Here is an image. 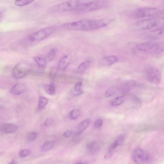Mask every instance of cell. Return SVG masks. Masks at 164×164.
Listing matches in <instances>:
<instances>
[{
    "mask_svg": "<svg viewBox=\"0 0 164 164\" xmlns=\"http://www.w3.org/2000/svg\"><path fill=\"white\" fill-rule=\"evenodd\" d=\"M112 21V19H84L65 24L63 25L62 27L68 30H92L103 28Z\"/></svg>",
    "mask_w": 164,
    "mask_h": 164,
    "instance_id": "6da1fadb",
    "label": "cell"
},
{
    "mask_svg": "<svg viewBox=\"0 0 164 164\" xmlns=\"http://www.w3.org/2000/svg\"><path fill=\"white\" fill-rule=\"evenodd\" d=\"M132 16L136 19L145 18L159 19H163V11L153 7H141L136 9L132 13Z\"/></svg>",
    "mask_w": 164,
    "mask_h": 164,
    "instance_id": "7a4b0ae2",
    "label": "cell"
},
{
    "mask_svg": "<svg viewBox=\"0 0 164 164\" xmlns=\"http://www.w3.org/2000/svg\"><path fill=\"white\" fill-rule=\"evenodd\" d=\"M55 26H51L42 29L28 35L24 40L25 44L32 45L47 38L55 30Z\"/></svg>",
    "mask_w": 164,
    "mask_h": 164,
    "instance_id": "3957f363",
    "label": "cell"
},
{
    "mask_svg": "<svg viewBox=\"0 0 164 164\" xmlns=\"http://www.w3.org/2000/svg\"><path fill=\"white\" fill-rule=\"evenodd\" d=\"M138 50L153 54H159L163 51V44L161 42L154 41L145 42L136 46Z\"/></svg>",
    "mask_w": 164,
    "mask_h": 164,
    "instance_id": "277c9868",
    "label": "cell"
},
{
    "mask_svg": "<svg viewBox=\"0 0 164 164\" xmlns=\"http://www.w3.org/2000/svg\"><path fill=\"white\" fill-rule=\"evenodd\" d=\"M144 78L150 83L155 84H158L161 80L162 75L158 69L153 66H149L146 67L143 71Z\"/></svg>",
    "mask_w": 164,
    "mask_h": 164,
    "instance_id": "5b68a950",
    "label": "cell"
},
{
    "mask_svg": "<svg viewBox=\"0 0 164 164\" xmlns=\"http://www.w3.org/2000/svg\"><path fill=\"white\" fill-rule=\"evenodd\" d=\"M84 1H71L63 2L52 7L50 10L54 12H64L77 11Z\"/></svg>",
    "mask_w": 164,
    "mask_h": 164,
    "instance_id": "8992f818",
    "label": "cell"
},
{
    "mask_svg": "<svg viewBox=\"0 0 164 164\" xmlns=\"http://www.w3.org/2000/svg\"><path fill=\"white\" fill-rule=\"evenodd\" d=\"M107 3V1H84L77 11L87 12L95 11L104 7Z\"/></svg>",
    "mask_w": 164,
    "mask_h": 164,
    "instance_id": "52a82bcc",
    "label": "cell"
},
{
    "mask_svg": "<svg viewBox=\"0 0 164 164\" xmlns=\"http://www.w3.org/2000/svg\"><path fill=\"white\" fill-rule=\"evenodd\" d=\"M158 19H150L140 20L136 22L134 24L135 28L140 30H148L155 28L159 24Z\"/></svg>",
    "mask_w": 164,
    "mask_h": 164,
    "instance_id": "ba28073f",
    "label": "cell"
},
{
    "mask_svg": "<svg viewBox=\"0 0 164 164\" xmlns=\"http://www.w3.org/2000/svg\"><path fill=\"white\" fill-rule=\"evenodd\" d=\"M30 72L29 70H27L22 63H19L14 68L12 76L15 79H19L22 78Z\"/></svg>",
    "mask_w": 164,
    "mask_h": 164,
    "instance_id": "9c48e42d",
    "label": "cell"
},
{
    "mask_svg": "<svg viewBox=\"0 0 164 164\" xmlns=\"http://www.w3.org/2000/svg\"><path fill=\"white\" fill-rule=\"evenodd\" d=\"M164 31L162 29H158L145 32L142 35L144 39L156 40L163 37Z\"/></svg>",
    "mask_w": 164,
    "mask_h": 164,
    "instance_id": "30bf717a",
    "label": "cell"
},
{
    "mask_svg": "<svg viewBox=\"0 0 164 164\" xmlns=\"http://www.w3.org/2000/svg\"><path fill=\"white\" fill-rule=\"evenodd\" d=\"M133 161L138 163H142L147 161L149 159L148 153L142 149L138 148L133 152L132 155Z\"/></svg>",
    "mask_w": 164,
    "mask_h": 164,
    "instance_id": "8fae6325",
    "label": "cell"
},
{
    "mask_svg": "<svg viewBox=\"0 0 164 164\" xmlns=\"http://www.w3.org/2000/svg\"><path fill=\"white\" fill-rule=\"evenodd\" d=\"M124 140L125 137L123 135H121L118 136L115 141L109 147L105 156V158L107 159L111 157L116 149L123 142Z\"/></svg>",
    "mask_w": 164,
    "mask_h": 164,
    "instance_id": "7c38bea8",
    "label": "cell"
},
{
    "mask_svg": "<svg viewBox=\"0 0 164 164\" xmlns=\"http://www.w3.org/2000/svg\"><path fill=\"white\" fill-rule=\"evenodd\" d=\"M136 85V82L133 80L127 81L117 88V91L121 93L126 94L133 89Z\"/></svg>",
    "mask_w": 164,
    "mask_h": 164,
    "instance_id": "4fadbf2b",
    "label": "cell"
},
{
    "mask_svg": "<svg viewBox=\"0 0 164 164\" xmlns=\"http://www.w3.org/2000/svg\"><path fill=\"white\" fill-rule=\"evenodd\" d=\"M119 60V58L114 55L105 56L102 58L99 62L100 65L103 67L112 66Z\"/></svg>",
    "mask_w": 164,
    "mask_h": 164,
    "instance_id": "5bb4252c",
    "label": "cell"
},
{
    "mask_svg": "<svg viewBox=\"0 0 164 164\" xmlns=\"http://www.w3.org/2000/svg\"><path fill=\"white\" fill-rule=\"evenodd\" d=\"M90 120L87 119L80 123L76 126L75 131V134L79 135L83 133L89 125Z\"/></svg>",
    "mask_w": 164,
    "mask_h": 164,
    "instance_id": "9a60e30c",
    "label": "cell"
},
{
    "mask_svg": "<svg viewBox=\"0 0 164 164\" xmlns=\"http://www.w3.org/2000/svg\"><path fill=\"white\" fill-rule=\"evenodd\" d=\"M17 129V126L11 123H5L0 127V131L4 134H10L15 132Z\"/></svg>",
    "mask_w": 164,
    "mask_h": 164,
    "instance_id": "2e32d148",
    "label": "cell"
},
{
    "mask_svg": "<svg viewBox=\"0 0 164 164\" xmlns=\"http://www.w3.org/2000/svg\"><path fill=\"white\" fill-rule=\"evenodd\" d=\"M71 61V58L68 55H66L60 60L58 68L60 71H65Z\"/></svg>",
    "mask_w": 164,
    "mask_h": 164,
    "instance_id": "e0dca14e",
    "label": "cell"
},
{
    "mask_svg": "<svg viewBox=\"0 0 164 164\" xmlns=\"http://www.w3.org/2000/svg\"><path fill=\"white\" fill-rule=\"evenodd\" d=\"M25 88V86L23 84H18L15 85L11 88V92L13 95H19L24 92Z\"/></svg>",
    "mask_w": 164,
    "mask_h": 164,
    "instance_id": "ac0fdd59",
    "label": "cell"
},
{
    "mask_svg": "<svg viewBox=\"0 0 164 164\" xmlns=\"http://www.w3.org/2000/svg\"><path fill=\"white\" fill-rule=\"evenodd\" d=\"M87 147L89 152L92 153H94L98 151L99 146L97 142L93 141L89 143L87 145Z\"/></svg>",
    "mask_w": 164,
    "mask_h": 164,
    "instance_id": "d6986e66",
    "label": "cell"
},
{
    "mask_svg": "<svg viewBox=\"0 0 164 164\" xmlns=\"http://www.w3.org/2000/svg\"><path fill=\"white\" fill-rule=\"evenodd\" d=\"M82 84H83L81 81H79L77 82L74 88V89L71 92V94L72 95L77 96L83 93V91L82 89Z\"/></svg>",
    "mask_w": 164,
    "mask_h": 164,
    "instance_id": "ffe728a7",
    "label": "cell"
},
{
    "mask_svg": "<svg viewBox=\"0 0 164 164\" xmlns=\"http://www.w3.org/2000/svg\"><path fill=\"white\" fill-rule=\"evenodd\" d=\"M90 63V61L89 60L85 61L81 63L77 69V72L81 73L85 72L89 67Z\"/></svg>",
    "mask_w": 164,
    "mask_h": 164,
    "instance_id": "44dd1931",
    "label": "cell"
},
{
    "mask_svg": "<svg viewBox=\"0 0 164 164\" xmlns=\"http://www.w3.org/2000/svg\"><path fill=\"white\" fill-rule=\"evenodd\" d=\"M125 97L123 96L116 97L112 100L111 105L113 107H117L122 105L124 102Z\"/></svg>",
    "mask_w": 164,
    "mask_h": 164,
    "instance_id": "7402d4cb",
    "label": "cell"
},
{
    "mask_svg": "<svg viewBox=\"0 0 164 164\" xmlns=\"http://www.w3.org/2000/svg\"><path fill=\"white\" fill-rule=\"evenodd\" d=\"M43 88L45 92L49 95L53 96L56 93L55 87L53 84L45 85Z\"/></svg>",
    "mask_w": 164,
    "mask_h": 164,
    "instance_id": "603a6c76",
    "label": "cell"
},
{
    "mask_svg": "<svg viewBox=\"0 0 164 164\" xmlns=\"http://www.w3.org/2000/svg\"><path fill=\"white\" fill-rule=\"evenodd\" d=\"M34 60L40 67L45 68L47 66V62L44 58L39 57H36L34 58Z\"/></svg>",
    "mask_w": 164,
    "mask_h": 164,
    "instance_id": "cb8c5ba5",
    "label": "cell"
},
{
    "mask_svg": "<svg viewBox=\"0 0 164 164\" xmlns=\"http://www.w3.org/2000/svg\"><path fill=\"white\" fill-rule=\"evenodd\" d=\"M49 102L48 99L43 97H39V103L38 107V110L40 111L43 110L48 104Z\"/></svg>",
    "mask_w": 164,
    "mask_h": 164,
    "instance_id": "d4e9b609",
    "label": "cell"
},
{
    "mask_svg": "<svg viewBox=\"0 0 164 164\" xmlns=\"http://www.w3.org/2000/svg\"><path fill=\"white\" fill-rule=\"evenodd\" d=\"M54 145V142L52 141H49L45 142L42 146L41 150L43 152L48 151L52 148Z\"/></svg>",
    "mask_w": 164,
    "mask_h": 164,
    "instance_id": "484cf974",
    "label": "cell"
},
{
    "mask_svg": "<svg viewBox=\"0 0 164 164\" xmlns=\"http://www.w3.org/2000/svg\"><path fill=\"white\" fill-rule=\"evenodd\" d=\"M80 114V110L79 109H75L71 111L69 114V117L71 120H75L77 119Z\"/></svg>",
    "mask_w": 164,
    "mask_h": 164,
    "instance_id": "4316f807",
    "label": "cell"
},
{
    "mask_svg": "<svg viewBox=\"0 0 164 164\" xmlns=\"http://www.w3.org/2000/svg\"><path fill=\"white\" fill-rule=\"evenodd\" d=\"M117 91V88L112 86L109 88L106 91L105 94V96L106 97H109L114 95Z\"/></svg>",
    "mask_w": 164,
    "mask_h": 164,
    "instance_id": "83f0119b",
    "label": "cell"
},
{
    "mask_svg": "<svg viewBox=\"0 0 164 164\" xmlns=\"http://www.w3.org/2000/svg\"><path fill=\"white\" fill-rule=\"evenodd\" d=\"M37 134L36 132H31L29 133L27 136V142L28 143H31L37 138Z\"/></svg>",
    "mask_w": 164,
    "mask_h": 164,
    "instance_id": "f1b7e54d",
    "label": "cell"
},
{
    "mask_svg": "<svg viewBox=\"0 0 164 164\" xmlns=\"http://www.w3.org/2000/svg\"><path fill=\"white\" fill-rule=\"evenodd\" d=\"M33 2V1H25V0H22V1H16L15 2V4L18 6H23L28 5Z\"/></svg>",
    "mask_w": 164,
    "mask_h": 164,
    "instance_id": "f546056e",
    "label": "cell"
},
{
    "mask_svg": "<svg viewBox=\"0 0 164 164\" xmlns=\"http://www.w3.org/2000/svg\"><path fill=\"white\" fill-rule=\"evenodd\" d=\"M56 55V50H55L52 49L48 53L47 55V58L49 61H52L55 58Z\"/></svg>",
    "mask_w": 164,
    "mask_h": 164,
    "instance_id": "4dcf8cb0",
    "label": "cell"
},
{
    "mask_svg": "<svg viewBox=\"0 0 164 164\" xmlns=\"http://www.w3.org/2000/svg\"><path fill=\"white\" fill-rule=\"evenodd\" d=\"M103 124V121L101 119L96 120L94 123V127L96 129H99Z\"/></svg>",
    "mask_w": 164,
    "mask_h": 164,
    "instance_id": "1f68e13d",
    "label": "cell"
},
{
    "mask_svg": "<svg viewBox=\"0 0 164 164\" xmlns=\"http://www.w3.org/2000/svg\"><path fill=\"white\" fill-rule=\"evenodd\" d=\"M30 151L27 149L21 150L19 153L20 156L21 158H24L28 156L30 154Z\"/></svg>",
    "mask_w": 164,
    "mask_h": 164,
    "instance_id": "d6a6232c",
    "label": "cell"
},
{
    "mask_svg": "<svg viewBox=\"0 0 164 164\" xmlns=\"http://www.w3.org/2000/svg\"><path fill=\"white\" fill-rule=\"evenodd\" d=\"M54 121L52 119H48L45 122V125L46 126H49L53 124Z\"/></svg>",
    "mask_w": 164,
    "mask_h": 164,
    "instance_id": "836d02e7",
    "label": "cell"
},
{
    "mask_svg": "<svg viewBox=\"0 0 164 164\" xmlns=\"http://www.w3.org/2000/svg\"><path fill=\"white\" fill-rule=\"evenodd\" d=\"M73 134V133L71 131H67L64 133L63 134V136L67 138L70 137Z\"/></svg>",
    "mask_w": 164,
    "mask_h": 164,
    "instance_id": "e575fe53",
    "label": "cell"
},
{
    "mask_svg": "<svg viewBox=\"0 0 164 164\" xmlns=\"http://www.w3.org/2000/svg\"><path fill=\"white\" fill-rule=\"evenodd\" d=\"M56 76V71H54V70H52L50 73L49 76L50 78L51 79H53Z\"/></svg>",
    "mask_w": 164,
    "mask_h": 164,
    "instance_id": "d590c367",
    "label": "cell"
},
{
    "mask_svg": "<svg viewBox=\"0 0 164 164\" xmlns=\"http://www.w3.org/2000/svg\"><path fill=\"white\" fill-rule=\"evenodd\" d=\"M8 164H17V163L15 161L13 160Z\"/></svg>",
    "mask_w": 164,
    "mask_h": 164,
    "instance_id": "8d00e7d4",
    "label": "cell"
},
{
    "mask_svg": "<svg viewBox=\"0 0 164 164\" xmlns=\"http://www.w3.org/2000/svg\"><path fill=\"white\" fill-rule=\"evenodd\" d=\"M76 164H87V163H78Z\"/></svg>",
    "mask_w": 164,
    "mask_h": 164,
    "instance_id": "74e56055",
    "label": "cell"
},
{
    "mask_svg": "<svg viewBox=\"0 0 164 164\" xmlns=\"http://www.w3.org/2000/svg\"><path fill=\"white\" fill-rule=\"evenodd\" d=\"M2 107L1 106H0V110H1V109H2Z\"/></svg>",
    "mask_w": 164,
    "mask_h": 164,
    "instance_id": "f35d334b",
    "label": "cell"
},
{
    "mask_svg": "<svg viewBox=\"0 0 164 164\" xmlns=\"http://www.w3.org/2000/svg\"><path fill=\"white\" fill-rule=\"evenodd\" d=\"M1 12H0V17H1Z\"/></svg>",
    "mask_w": 164,
    "mask_h": 164,
    "instance_id": "ab89813d",
    "label": "cell"
}]
</instances>
